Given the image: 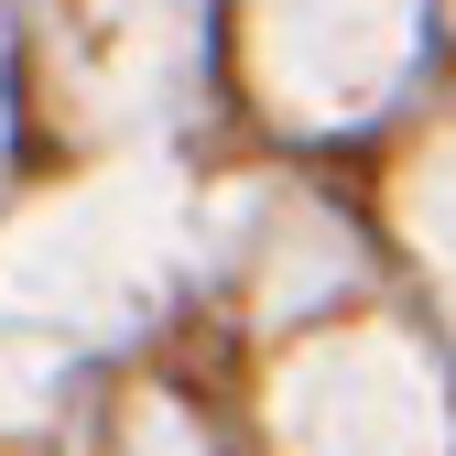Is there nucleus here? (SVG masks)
Listing matches in <instances>:
<instances>
[{"label": "nucleus", "instance_id": "nucleus-1", "mask_svg": "<svg viewBox=\"0 0 456 456\" xmlns=\"http://www.w3.org/2000/svg\"><path fill=\"white\" fill-rule=\"evenodd\" d=\"M250 87L294 131H348L413 66V0H240Z\"/></svg>", "mask_w": 456, "mask_h": 456}, {"label": "nucleus", "instance_id": "nucleus-2", "mask_svg": "<svg viewBox=\"0 0 456 456\" xmlns=\"http://www.w3.org/2000/svg\"><path fill=\"white\" fill-rule=\"evenodd\" d=\"M207 0H44V66L77 131H152L185 109Z\"/></svg>", "mask_w": 456, "mask_h": 456}, {"label": "nucleus", "instance_id": "nucleus-3", "mask_svg": "<svg viewBox=\"0 0 456 456\" xmlns=\"http://www.w3.org/2000/svg\"><path fill=\"white\" fill-rule=\"evenodd\" d=\"M413 228L435 240V272L456 282V142L424 152V175H413Z\"/></svg>", "mask_w": 456, "mask_h": 456}]
</instances>
